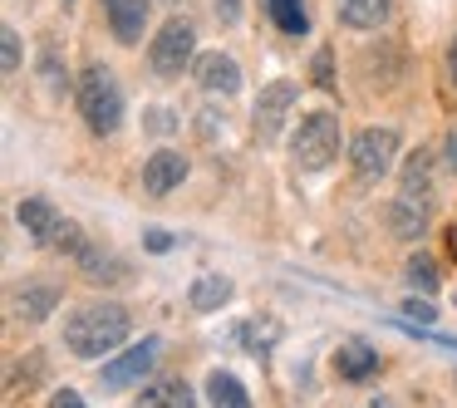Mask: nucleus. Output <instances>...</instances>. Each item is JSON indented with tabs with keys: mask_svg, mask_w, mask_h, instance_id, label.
Here are the masks:
<instances>
[{
	"mask_svg": "<svg viewBox=\"0 0 457 408\" xmlns=\"http://www.w3.org/2000/svg\"><path fill=\"white\" fill-rule=\"evenodd\" d=\"M237 339H241V345H246L256 359H266L270 349H276V339H280V320H270V315H266V320H246V325L237 329Z\"/></svg>",
	"mask_w": 457,
	"mask_h": 408,
	"instance_id": "nucleus-20",
	"label": "nucleus"
},
{
	"mask_svg": "<svg viewBox=\"0 0 457 408\" xmlns=\"http://www.w3.org/2000/svg\"><path fill=\"white\" fill-rule=\"evenodd\" d=\"M187 172H192L187 153L158 148L148 162H143V192H148V197H168V192H178L182 182H187Z\"/></svg>",
	"mask_w": 457,
	"mask_h": 408,
	"instance_id": "nucleus-8",
	"label": "nucleus"
},
{
	"mask_svg": "<svg viewBox=\"0 0 457 408\" xmlns=\"http://www.w3.org/2000/svg\"><path fill=\"white\" fill-rule=\"evenodd\" d=\"M290 104H295V84L290 79H276V84L261 89L256 113H251V129H256L261 148H270V143L280 138V129H286V119H290Z\"/></svg>",
	"mask_w": 457,
	"mask_h": 408,
	"instance_id": "nucleus-6",
	"label": "nucleus"
},
{
	"mask_svg": "<svg viewBox=\"0 0 457 408\" xmlns=\"http://www.w3.org/2000/svg\"><path fill=\"white\" fill-rule=\"evenodd\" d=\"M212 11H217L221 25H237L241 21V0H212Z\"/></svg>",
	"mask_w": 457,
	"mask_h": 408,
	"instance_id": "nucleus-25",
	"label": "nucleus"
},
{
	"mask_svg": "<svg viewBox=\"0 0 457 408\" xmlns=\"http://www.w3.org/2000/svg\"><path fill=\"white\" fill-rule=\"evenodd\" d=\"M133 315L113 300H94V305H79L64 325V345H70L74 359H109L113 349L129 339Z\"/></svg>",
	"mask_w": 457,
	"mask_h": 408,
	"instance_id": "nucleus-1",
	"label": "nucleus"
},
{
	"mask_svg": "<svg viewBox=\"0 0 457 408\" xmlns=\"http://www.w3.org/2000/svg\"><path fill=\"white\" fill-rule=\"evenodd\" d=\"M74 266H79L89 280H113V276H123V271H119V256H109V251H99V246H84Z\"/></svg>",
	"mask_w": 457,
	"mask_h": 408,
	"instance_id": "nucleus-21",
	"label": "nucleus"
},
{
	"mask_svg": "<svg viewBox=\"0 0 457 408\" xmlns=\"http://www.w3.org/2000/svg\"><path fill=\"white\" fill-rule=\"evenodd\" d=\"M15 217H21L25 237L40 241V246H54V237H60V227H64V217L45 197H25L21 207H15Z\"/></svg>",
	"mask_w": 457,
	"mask_h": 408,
	"instance_id": "nucleus-12",
	"label": "nucleus"
},
{
	"mask_svg": "<svg viewBox=\"0 0 457 408\" xmlns=\"http://www.w3.org/2000/svg\"><path fill=\"white\" fill-rule=\"evenodd\" d=\"M148 15H153L148 0H104V21H109V30L119 45H143Z\"/></svg>",
	"mask_w": 457,
	"mask_h": 408,
	"instance_id": "nucleus-9",
	"label": "nucleus"
},
{
	"mask_svg": "<svg viewBox=\"0 0 457 408\" xmlns=\"http://www.w3.org/2000/svg\"><path fill=\"white\" fill-rule=\"evenodd\" d=\"M384 21H388V0H339L345 30H378Z\"/></svg>",
	"mask_w": 457,
	"mask_h": 408,
	"instance_id": "nucleus-19",
	"label": "nucleus"
},
{
	"mask_svg": "<svg viewBox=\"0 0 457 408\" xmlns=\"http://www.w3.org/2000/svg\"><path fill=\"white\" fill-rule=\"evenodd\" d=\"M443 162L457 172V133H447V143H443Z\"/></svg>",
	"mask_w": 457,
	"mask_h": 408,
	"instance_id": "nucleus-29",
	"label": "nucleus"
},
{
	"mask_svg": "<svg viewBox=\"0 0 457 408\" xmlns=\"http://www.w3.org/2000/svg\"><path fill=\"white\" fill-rule=\"evenodd\" d=\"M266 15L280 35H290V40L310 35V5L305 0H266Z\"/></svg>",
	"mask_w": 457,
	"mask_h": 408,
	"instance_id": "nucleus-18",
	"label": "nucleus"
},
{
	"mask_svg": "<svg viewBox=\"0 0 457 408\" xmlns=\"http://www.w3.org/2000/svg\"><path fill=\"white\" fill-rule=\"evenodd\" d=\"M158 349H162L158 335H143L138 345H129L119 359H109V364H104V388H129V384H138V379L148 374L153 364H158Z\"/></svg>",
	"mask_w": 457,
	"mask_h": 408,
	"instance_id": "nucleus-7",
	"label": "nucleus"
},
{
	"mask_svg": "<svg viewBox=\"0 0 457 408\" xmlns=\"http://www.w3.org/2000/svg\"><path fill=\"white\" fill-rule=\"evenodd\" d=\"M403 280H408L413 290H423V296H433V290H437V261H433V256H408Z\"/></svg>",
	"mask_w": 457,
	"mask_h": 408,
	"instance_id": "nucleus-22",
	"label": "nucleus"
},
{
	"mask_svg": "<svg viewBox=\"0 0 457 408\" xmlns=\"http://www.w3.org/2000/svg\"><path fill=\"white\" fill-rule=\"evenodd\" d=\"M231 296H237V286H231V276H221V271H207V276H197V280L187 286V305L197 310V315L221 310Z\"/></svg>",
	"mask_w": 457,
	"mask_h": 408,
	"instance_id": "nucleus-13",
	"label": "nucleus"
},
{
	"mask_svg": "<svg viewBox=\"0 0 457 408\" xmlns=\"http://www.w3.org/2000/svg\"><path fill=\"white\" fill-rule=\"evenodd\" d=\"M197 84L207 94L231 99V94L241 89V64L231 60V54H221V50H207V54H197Z\"/></svg>",
	"mask_w": 457,
	"mask_h": 408,
	"instance_id": "nucleus-10",
	"label": "nucleus"
},
{
	"mask_svg": "<svg viewBox=\"0 0 457 408\" xmlns=\"http://www.w3.org/2000/svg\"><path fill=\"white\" fill-rule=\"evenodd\" d=\"M447 74H453V84H457V35H453V45H447Z\"/></svg>",
	"mask_w": 457,
	"mask_h": 408,
	"instance_id": "nucleus-30",
	"label": "nucleus"
},
{
	"mask_svg": "<svg viewBox=\"0 0 457 408\" xmlns=\"http://www.w3.org/2000/svg\"><path fill=\"white\" fill-rule=\"evenodd\" d=\"M192 64H197V25L182 21V15H172L148 45V70L158 74V79H178V74L192 70Z\"/></svg>",
	"mask_w": 457,
	"mask_h": 408,
	"instance_id": "nucleus-4",
	"label": "nucleus"
},
{
	"mask_svg": "<svg viewBox=\"0 0 457 408\" xmlns=\"http://www.w3.org/2000/svg\"><path fill=\"white\" fill-rule=\"evenodd\" d=\"M310 70H315V74H310V79H315L320 89H329V84H335V74H329V50H320V54H315V64H310Z\"/></svg>",
	"mask_w": 457,
	"mask_h": 408,
	"instance_id": "nucleus-24",
	"label": "nucleus"
},
{
	"mask_svg": "<svg viewBox=\"0 0 457 408\" xmlns=\"http://www.w3.org/2000/svg\"><path fill=\"white\" fill-rule=\"evenodd\" d=\"M403 315H408V320H423V325H428V320H433L437 310L428 305V300H418V296H413V300H403Z\"/></svg>",
	"mask_w": 457,
	"mask_h": 408,
	"instance_id": "nucleus-26",
	"label": "nucleus"
},
{
	"mask_svg": "<svg viewBox=\"0 0 457 408\" xmlns=\"http://www.w3.org/2000/svg\"><path fill=\"white\" fill-rule=\"evenodd\" d=\"M11 300H15V315L30 320V325H40V320L54 315V305H60L64 296H60V286H54V280H25Z\"/></svg>",
	"mask_w": 457,
	"mask_h": 408,
	"instance_id": "nucleus-11",
	"label": "nucleus"
},
{
	"mask_svg": "<svg viewBox=\"0 0 457 408\" xmlns=\"http://www.w3.org/2000/svg\"><path fill=\"white\" fill-rule=\"evenodd\" d=\"M207 408H251V394L237 374L227 369H212L207 374Z\"/></svg>",
	"mask_w": 457,
	"mask_h": 408,
	"instance_id": "nucleus-17",
	"label": "nucleus"
},
{
	"mask_svg": "<svg viewBox=\"0 0 457 408\" xmlns=\"http://www.w3.org/2000/svg\"><path fill=\"white\" fill-rule=\"evenodd\" d=\"M50 408H89L84 404L79 394H74V388H54V398H50Z\"/></svg>",
	"mask_w": 457,
	"mask_h": 408,
	"instance_id": "nucleus-27",
	"label": "nucleus"
},
{
	"mask_svg": "<svg viewBox=\"0 0 457 408\" xmlns=\"http://www.w3.org/2000/svg\"><path fill=\"white\" fill-rule=\"evenodd\" d=\"M398 197L433 207V153H413V158L403 162V182H398Z\"/></svg>",
	"mask_w": 457,
	"mask_h": 408,
	"instance_id": "nucleus-15",
	"label": "nucleus"
},
{
	"mask_svg": "<svg viewBox=\"0 0 457 408\" xmlns=\"http://www.w3.org/2000/svg\"><path fill=\"white\" fill-rule=\"evenodd\" d=\"M0 54H5V74H21V30L0 25Z\"/></svg>",
	"mask_w": 457,
	"mask_h": 408,
	"instance_id": "nucleus-23",
	"label": "nucleus"
},
{
	"mask_svg": "<svg viewBox=\"0 0 457 408\" xmlns=\"http://www.w3.org/2000/svg\"><path fill=\"white\" fill-rule=\"evenodd\" d=\"M148 246H153V251H168V246H172V237H162V231H153V237H148Z\"/></svg>",
	"mask_w": 457,
	"mask_h": 408,
	"instance_id": "nucleus-31",
	"label": "nucleus"
},
{
	"mask_svg": "<svg viewBox=\"0 0 457 408\" xmlns=\"http://www.w3.org/2000/svg\"><path fill=\"white\" fill-rule=\"evenodd\" d=\"M79 113H84V123H89L94 138L119 133V123H123V89H119V79H113L104 64H89V70L79 74Z\"/></svg>",
	"mask_w": 457,
	"mask_h": 408,
	"instance_id": "nucleus-3",
	"label": "nucleus"
},
{
	"mask_svg": "<svg viewBox=\"0 0 457 408\" xmlns=\"http://www.w3.org/2000/svg\"><path fill=\"white\" fill-rule=\"evenodd\" d=\"M335 369H339V379H349V384H364L369 374H378V349L364 345V339H349V345H339Z\"/></svg>",
	"mask_w": 457,
	"mask_h": 408,
	"instance_id": "nucleus-14",
	"label": "nucleus"
},
{
	"mask_svg": "<svg viewBox=\"0 0 457 408\" xmlns=\"http://www.w3.org/2000/svg\"><path fill=\"white\" fill-rule=\"evenodd\" d=\"M133 408H197V394H192V384H182V379H153Z\"/></svg>",
	"mask_w": 457,
	"mask_h": 408,
	"instance_id": "nucleus-16",
	"label": "nucleus"
},
{
	"mask_svg": "<svg viewBox=\"0 0 457 408\" xmlns=\"http://www.w3.org/2000/svg\"><path fill=\"white\" fill-rule=\"evenodd\" d=\"M172 123H178V119H172L168 109H153V113H148V129H153V133H168Z\"/></svg>",
	"mask_w": 457,
	"mask_h": 408,
	"instance_id": "nucleus-28",
	"label": "nucleus"
},
{
	"mask_svg": "<svg viewBox=\"0 0 457 408\" xmlns=\"http://www.w3.org/2000/svg\"><path fill=\"white\" fill-rule=\"evenodd\" d=\"M64 5H74V0H64Z\"/></svg>",
	"mask_w": 457,
	"mask_h": 408,
	"instance_id": "nucleus-32",
	"label": "nucleus"
},
{
	"mask_svg": "<svg viewBox=\"0 0 457 408\" xmlns=\"http://www.w3.org/2000/svg\"><path fill=\"white\" fill-rule=\"evenodd\" d=\"M339 148H345V133H339V113H329V109L305 113L300 129L290 133V162L300 172H325L339 158Z\"/></svg>",
	"mask_w": 457,
	"mask_h": 408,
	"instance_id": "nucleus-2",
	"label": "nucleus"
},
{
	"mask_svg": "<svg viewBox=\"0 0 457 408\" xmlns=\"http://www.w3.org/2000/svg\"><path fill=\"white\" fill-rule=\"evenodd\" d=\"M349 162L364 182H378L398 162V129H359L349 138Z\"/></svg>",
	"mask_w": 457,
	"mask_h": 408,
	"instance_id": "nucleus-5",
	"label": "nucleus"
}]
</instances>
